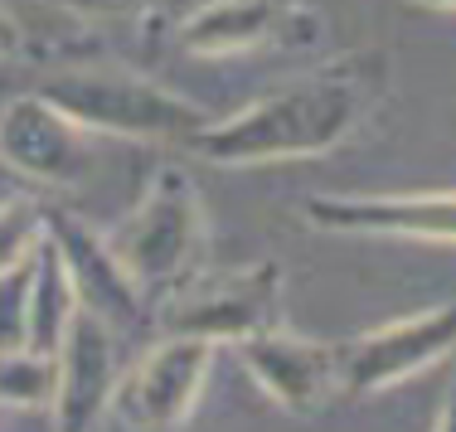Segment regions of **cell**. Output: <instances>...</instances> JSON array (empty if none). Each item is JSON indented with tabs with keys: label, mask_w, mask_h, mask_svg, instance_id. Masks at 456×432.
<instances>
[{
	"label": "cell",
	"mask_w": 456,
	"mask_h": 432,
	"mask_svg": "<svg viewBox=\"0 0 456 432\" xmlns=\"http://www.w3.org/2000/svg\"><path fill=\"white\" fill-rule=\"evenodd\" d=\"M45 233L49 243L59 248L63 267H69V282L78 291V306L102 316L107 326L122 336V330H136L151 321V301L126 267L117 263V253L107 248V233H97L83 214L59 209V204H45Z\"/></svg>",
	"instance_id": "cell-9"
},
{
	"label": "cell",
	"mask_w": 456,
	"mask_h": 432,
	"mask_svg": "<svg viewBox=\"0 0 456 432\" xmlns=\"http://www.w3.org/2000/svg\"><path fill=\"white\" fill-rule=\"evenodd\" d=\"M238 364L248 370V379L263 388L281 413H321L325 403L340 398V345L316 340L301 330H263V336L233 345Z\"/></svg>",
	"instance_id": "cell-10"
},
{
	"label": "cell",
	"mask_w": 456,
	"mask_h": 432,
	"mask_svg": "<svg viewBox=\"0 0 456 432\" xmlns=\"http://www.w3.org/2000/svg\"><path fill=\"white\" fill-rule=\"evenodd\" d=\"M35 93L88 136H112V142L190 146L209 126V112L194 97L122 63H69L45 73Z\"/></svg>",
	"instance_id": "cell-2"
},
{
	"label": "cell",
	"mask_w": 456,
	"mask_h": 432,
	"mask_svg": "<svg viewBox=\"0 0 456 432\" xmlns=\"http://www.w3.org/2000/svg\"><path fill=\"white\" fill-rule=\"evenodd\" d=\"M301 219L345 239H418L456 243V190H394V194H311Z\"/></svg>",
	"instance_id": "cell-8"
},
{
	"label": "cell",
	"mask_w": 456,
	"mask_h": 432,
	"mask_svg": "<svg viewBox=\"0 0 456 432\" xmlns=\"http://www.w3.org/2000/svg\"><path fill=\"white\" fill-rule=\"evenodd\" d=\"M456 350V301H432L398 321L340 340V394L369 398L408 384L412 374L442 364Z\"/></svg>",
	"instance_id": "cell-5"
},
{
	"label": "cell",
	"mask_w": 456,
	"mask_h": 432,
	"mask_svg": "<svg viewBox=\"0 0 456 432\" xmlns=\"http://www.w3.org/2000/svg\"><path fill=\"white\" fill-rule=\"evenodd\" d=\"M78 291L69 282V267H63L59 248L39 243V253L29 257V350L39 355H59L63 336H69L73 316H78Z\"/></svg>",
	"instance_id": "cell-13"
},
{
	"label": "cell",
	"mask_w": 456,
	"mask_h": 432,
	"mask_svg": "<svg viewBox=\"0 0 456 432\" xmlns=\"http://www.w3.org/2000/svg\"><path fill=\"white\" fill-rule=\"evenodd\" d=\"M388 93V53L354 49L330 63L277 83L233 117H209L190 151L209 166H277V160L330 156L364 126Z\"/></svg>",
	"instance_id": "cell-1"
},
{
	"label": "cell",
	"mask_w": 456,
	"mask_h": 432,
	"mask_svg": "<svg viewBox=\"0 0 456 432\" xmlns=\"http://www.w3.org/2000/svg\"><path fill=\"white\" fill-rule=\"evenodd\" d=\"M45 243V204L29 194H10L0 200V277L25 267Z\"/></svg>",
	"instance_id": "cell-15"
},
{
	"label": "cell",
	"mask_w": 456,
	"mask_h": 432,
	"mask_svg": "<svg viewBox=\"0 0 456 432\" xmlns=\"http://www.w3.org/2000/svg\"><path fill=\"white\" fill-rule=\"evenodd\" d=\"M93 136L45 102L39 93H15L0 102V166L45 190H73L93 170Z\"/></svg>",
	"instance_id": "cell-7"
},
{
	"label": "cell",
	"mask_w": 456,
	"mask_h": 432,
	"mask_svg": "<svg viewBox=\"0 0 456 432\" xmlns=\"http://www.w3.org/2000/svg\"><path fill=\"white\" fill-rule=\"evenodd\" d=\"M306 35H316L311 0H204L175 25V45L190 59H238Z\"/></svg>",
	"instance_id": "cell-11"
},
{
	"label": "cell",
	"mask_w": 456,
	"mask_h": 432,
	"mask_svg": "<svg viewBox=\"0 0 456 432\" xmlns=\"http://www.w3.org/2000/svg\"><path fill=\"white\" fill-rule=\"evenodd\" d=\"M53 388H59V360L39 350H20L0 360V408L20 413H49Z\"/></svg>",
	"instance_id": "cell-14"
},
{
	"label": "cell",
	"mask_w": 456,
	"mask_h": 432,
	"mask_svg": "<svg viewBox=\"0 0 456 432\" xmlns=\"http://www.w3.org/2000/svg\"><path fill=\"white\" fill-rule=\"evenodd\" d=\"M45 5L63 10V15H78V20H122V15L156 5V0H45Z\"/></svg>",
	"instance_id": "cell-17"
},
{
	"label": "cell",
	"mask_w": 456,
	"mask_h": 432,
	"mask_svg": "<svg viewBox=\"0 0 456 432\" xmlns=\"http://www.w3.org/2000/svg\"><path fill=\"white\" fill-rule=\"evenodd\" d=\"M29 350V263L0 277V360Z\"/></svg>",
	"instance_id": "cell-16"
},
{
	"label": "cell",
	"mask_w": 456,
	"mask_h": 432,
	"mask_svg": "<svg viewBox=\"0 0 456 432\" xmlns=\"http://www.w3.org/2000/svg\"><path fill=\"white\" fill-rule=\"evenodd\" d=\"M281 273L277 257H257L248 267H228V273H194L184 287H175L160 301V326L166 336H190L204 345H243L263 330L281 326Z\"/></svg>",
	"instance_id": "cell-4"
},
{
	"label": "cell",
	"mask_w": 456,
	"mask_h": 432,
	"mask_svg": "<svg viewBox=\"0 0 456 432\" xmlns=\"http://www.w3.org/2000/svg\"><path fill=\"white\" fill-rule=\"evenodd\" d=\"M418 5H428V10H447V15H456V0H418Z\"/></svg>",
	"instance_id": "cell-20"
},
{
	"label": "cell",
	"mask_w": 456,
	"mask_h": 432,
	"mask_svg": "<svg viewBox=\"0 0 456 432\" xmlns=\"http://www.w3.org/2000/svg\"><path fill=\"white\" fill-rule=\"evenodd\" d=\"M204 243H209L204 200L180 166H160L146 194L107 229V248L146 291V301H166L175 287L190 282L200 273Z\"/></svg>",
	"instance_id": "cell-3"
},
{
	"label": "cell",
	"mask_w": 456,
	"mask_h": 432,
	"mask_svg": "<svg viewBox=\"0 0 456 432\" xmlns=\"http://www.w3.org/2000/svg\"><path fill=\"white\" fill-rule=\"evenodd\" d=\"M432 432H456V384L442 394V403H437V423H432Z\"/></svg>",
	"instance_id": "cell-19"
},
{
	"label": "cell",
	"mask_w": 456,
	"mask_h": 432,
	"mask_svg": "<svg viewBox=\"0 0 456 432\" xmlns=\"http://www.w3.org/2000/svg\"><path fill=\"white\" fill-rule=\"evenodd\" d=\"M214 370V345L190 336H166L122 370L112 413L126 432H175L200 408V394Z\"/></svg>",
	"instance_id": "cell-6"
},
{
	"label": "cell",
	"mask_w": 456,
	"mask_h": 432,
	"mask_svg": "<svg viewBox=\"0 0 456 432\" xmlns=\"http://www.w3.org/2000/svg\"><path fill=\"white\" fill-rule=\"evenodd\" d=\"M59 388H53V432H97L102 413H112V394L122 379L117 330L93 311H78L59 345Z\"/></svg>",
	"instance_id": "cell-12"
},
{
	"label": "cell",
	"mask_w": 456,
	"mask_h": 432,
	"mask_svg": "<svg viewBox=\"0 0 456 432\" xmlns=\"http://www.w3.org/2000/svg\"><path fill=\"white\" fill-rule=\"evenodd\" d=\"M25 53V25L0 5V63H15Z\"/></svg>",
	"instance_id": "cell-18"
}]
</instances>
